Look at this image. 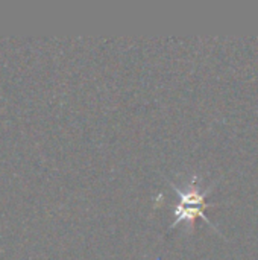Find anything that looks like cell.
<instances>
[{
    "instance_id": "cell-1",
    "label": "cell",
    "mask_w": 258,
    "mask_h": 260,
    "mask_svg": "<svg viewBox=\"0 0 258 260\" xmlns=\"http://www.w3.org/2000/svg\"><path fill=\"white\" fill-rule=\"evenodd\" d=\"M170 184L178 192L179 200H181L179 204L176 206L175 221L172 222L170 229L176 227L179 222H187L189 227H192V224L196 219V216H201L205 222H208L211 225V222L208 221V218L204 213V209L210 206V204H207V197H208L211 187L201 190V187L198 184V177L196 175L192 178V181L186 187H178L173 183H170Z\"/></svg>"
}]
</instances>
